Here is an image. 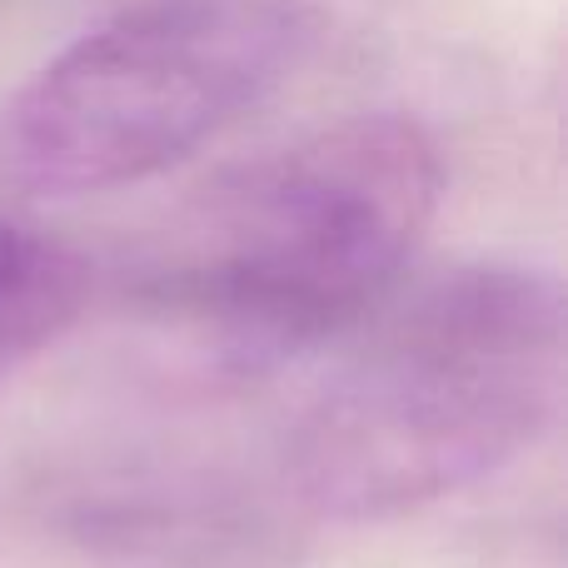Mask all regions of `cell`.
Segmentation results:
<instances>
[{"label": "cell", "mask_w": 568, "mask_h": 568, "mask_svg": "<svg viewBox=\"0 0 568 568\" xmlns=\"http://www.w3.org/2000/svg\"><path fill=\"white\" fill-rule=\"evenodd\" d=\"M290 434V484L364 524L494 479L554 429L568 379L559 275L474 260L384 300Z\"/></svg>", "instance_id": "1"}, {"label": "cell", "mask_w": 568, "mask_h": 568, "mask_svg": "<svg viewBox=\"0 0 568 568\" xmlns=\"http://www.w3.org/2000/svg\"><path fill=\"white\" fill-rule=\"evenodd\" d=\"M439 200L419 120L344 115L200 190L150 250L140 300L235 364L290 359L399 290Z\"/></svg>", "instance_id": "2"}, {"label": "cell", "mask_w": 568, "mask_h": 568, "mask_svg": "<svg viewBox=\"0 0 568 568\" xmlns=\"http://www.w3.org/2000/svg\"><path fill=\"white\" fill-rule=\"evenodd\" d=\"M304 0H125L0 105V190L85 200L155 180L310 60Z\"/></svg>", "instance_id": "3"}, {"label": "cell", "mask_w": 568, "mask_h": 568, "mask_svg": "<svg viewBox=\"0 0 568 568\" xmlns=\"http://www.w3.org/2000/svg\"><path fill=\"white\" fill-rule=\"evenodd\" d=\"M90 270L70 245L0 215V369L40 354L80 320Z\"/></svg>", "instance_id": "4"}]
</instances>
